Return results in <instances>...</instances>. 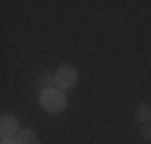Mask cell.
<instances>
[{"instance_id": "4", "label": "cell", "mask_w": 151, "mask_h": 144, "mask_svg": "<svg viewBox=\"0 0 151 144\" xmlns=\"http://www.w3.org/2000/svg\"><path fill=\"white\" fill-rule=\"evenodd\" d=\"M17 144H41V142H39V135L34 130H22L17 135Z\"/></svg>"}, {"instance_id": "6", "label": "cell", "mask_w": 151, "mask_h": 144, "mask_svg": "<svg viewBox=\"0 0 151 144\" xmlns=\"http://www.w3.org/2000/svg\"><path fill=\"white\" fill-rule=\"evenodd\" d=\"M142 137L144 139H151V125H142Z\"/></svg>"}, {"instance_id": "5", "label": "cell", "mask_w": 151, "mask_h": 144, "mask_svg": "<svg viewBox=\"0 0 151 144\" xmlns=\"http://www.w3.org/2000/svg\"><path fill=\"white\" fill-rule=\"evenodd\" d=\"M134 118H137L142 125H149V120H151V106H139L137 113H134Z\"/></svg>"}, {"instance_id": "7", "label": "cell", "mask_w": 151, "mask_h": 144, "mask_svg": "<svg viewBox=\"0 0 151 144\" xmlns=\"http://www.w3.org/2000/svg\"><path fill=\"white\" fill-rule=\"evenodd\" d=\"M50 82L55 84V77H50V75H43V84H46V89H53V86H50Z\"/></svg>"}, {"instance_id": "1", "label": "cell", "mask_w": 151, "mask_h": 144, "mask_svg": "<svg viewBox=\"0 0 151 144\" xmlns=\"http://www.w3.org/2000/svg\"><path fill=\"white\" fill-rule=\"evenodd\" d=\"M39 101H41V108L48 113H63L67 108V99L60 89H43Z\"/></svg>"}, {"instance_id": "2", "label": "cell", "mask_w": 151, "mask_h": 144, "mask_svg": "<svg viewBox=\"0 0 151 144\" xmlns=\"http://www.w3.org/2000/svg\"><path fill=\"white\" fill-rule=\"evenodd\" d=\"M74 84H77V70L74 67H60L55 72V89L65 91V89H72Z\"/></svg>"}, {"instance_id": "3", "label": "cell", "mask_w": 151, "mask_h": 144, "mask_svg": "<svg viewBox=\"0 0 151 144\" xmlns=\"http://www.w3.org/2000/svg\"><path fill=\"white\" fill-rule=\"evenodd\" d=\"M19 120L12 118V115H5L3 120H0V135H3V139H17V135H19Z\"/></svg>"}, {"instance_id": "8", "label": "cell", "mask_w": 151, "mask_h": 144, "mask_svg": "<svg viewBox=\"0 0 151 144\" xmlns=\"http://www.w3.org/2000/svg\"><path fill=\"white\" fill-rule=\"evenodd\" d=\"M3 144H17V139H3Z\"/></svg>"}]
</instances>
